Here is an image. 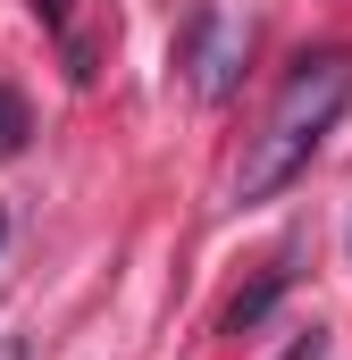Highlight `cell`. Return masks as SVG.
<instances>
[{"mask_svg": "<svg viewBox=\"0 0 352 360\" xmlns=\"http://www.w3.org/2000/svg\"><path fill=\"white\" fill-rule=\"evenodd\" d=\"M344 101H352V59H344V51L302 59V68L285 76V92H277L268 126L252 134L244 168H235V201H268V193H285V184L310 168V151L327 143V126L344 117Z\"/></svg>", "mask_w": 352, "mask_h": 360, "instance_id": "6da1fadb", "label": "cell"}, {"mask_svg": "<svg viewBox=\"0 0 352 360\" xmlns=\"http://www.w3.org/2000/svg\"><path fill=\"white\" fill-rule=\"evenodd\" d=\"M176 68H193V92L201 101H227L235 92V68H244V34L218 17V8H193L184 42H176Z\"/></svg>", "mask_w": 352, "mask_h": 360, "instance_id": "7a4b0ae2", "label": "cell"}, {"mask_svg": "<svg viewBox=\"0 0 352 360\" xmlns=\"http://www.w3.org/2000/svg\"><path fill=\"white\" fill-rule=\"evenodd\" d=\"M277 302H285V269H268L260 285H244V293L227 302V319H218V327H227V335H252V327H260Z\"/></svg>", "mask_w": 352, "mask_h": 360, "instance_id": "3957f363", "label": "cell"}, {"mask_svg": "<svg viewBox=\"0 0 352 360\" xmlns=\"http://www.w3.org/2000/svg\"><path fill=\"white\" fill-rule=\"evenodd\" d=\"M25 134H34V109H25V92L0 84V160H17L25 151Z\"/></svg>", "mask_w": 352, "mask_h": 360, "instance_id": "277c9868", "label": "cell"}, {"mask_svg": "<svg viewBox=\"0 0 352 360\" xmlns=\"http://www.w3.org/2000/svg\"><path fill=\"white\" fill-rule=\"evenodd\" d=\"M101 42H109V34H68V76H76V84L101 76Z\"/></svg>", "mask_w": 352, "mask_h": 360, "instance_id": "5b68a950", "label": "cell"}, {"mask_svg": "<svg viewBox=\"0 0 352 360\" xmlns=\"http://www.w3.org/2000/svg\"><path fill=\"white\" fill-rule=\"evenodd\" d=\"M285 360H327V327H302V335L285 344Z\"/></svg>", "mask_w": 352, "mask_h": 360, "instance_id": "8992f818", "label": "cell"}, {"mask_svg": "<svg viewBox=\"0 0 352 360\" xmlns=\"http://www.w3.org/2000/svg\"><path fill=\"white\" fill-rule=\"evenodd\" d=\"M34 17H42V25H68V17H76V0H34Z\"/></svg>", "mask_w": 352, "mask_h": 360, "instance_id": "52a82bcc", "label": "cell"}, {"mask_svg": "<svg viewBox=\"0 0 352 360\" xmlns=\"http://www.w3.org/2000/svg\"><path fill=\"white\" fill-rule=\"evenodd\" d=\"M0 235H8V210H0Z\"/></svg>", "mask_w": 352, "mask_h": 360, "instance_id": "ba28073f", "label": "cell"}]
</instances>
